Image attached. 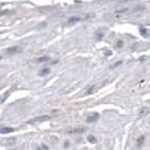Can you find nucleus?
Masks as SVG:
<instances>
[{
  "instance_id": "nucleus-9",
  "label": "nucleus",
  "mask_w": 150,
  "mask_h": 150,
  "mask_svg": "<svg viewBox=\"0 0 150 150\" xmlns=\"http://www.w3.org/2000/svg\"><path fill=\"white\" fill-rule=\"evenodd\" d=\"M88 140L94 143V142H96V138H94V137H92V135H89V137H88Z\"/></svg>"
},
{
  "instance_id": "nucleus-2",
  "label": "nucleus",
  "mask_w": 150,
  "mask_h": 150,
  "mask_svg": "<svg viewBox=\"0 0 150 150\" xmlns=\"http://www.w3.org/2000/svg\"><path fill=\"white\" fill-rule=\"evenodd\" d=\"M98 118H100V114L98 113H95V114H93V115L87 117V123H95Z\"/></svg>"
},
{
  "instance_id": "nucleus-11",
  "label": "nucleus",
  "mask_w": 150,
  "mask_h": 150,
  "mask_svg": "<svg viewBox=\"0 0 150 150\" xmlns=\"http://www.w3.org/2000/svg\"><path fill=\"white\" fill-rule=\"evenodd\" d=\"M5 14H7V11H2V13H0V16H1V15H5Z\"/></svg>"
},
{
  "instance_id": "nucleus-8",
  "label": "nucleus",
  "mask_w": 150,
  "mask_h": 150,
  "mask_svg": "<svg viewBox=\"0 0 150 150\" xmlns=\"http://www.w3.org/2000/svg\"><path fill=\"white\" fill-rule=\"evenodd\" d=\"M49 60V58L48 57H42V58H40V59H37V62H45V61H48Z\"/></svg>"
},
{
  "instance_id": "nucleus-5",
  "label": "nucleus",
  "mask_w": 150,
  "mask_h": 150,
  "mask_svg": "<svg viewBox=\"0 0 150 150\" xmlns=\"http://www.w3.org/2000/svg\"><path fill=\"white\" fill-rule=\"evenodd\" d=\"M10 132H14V129L13 128H1L0 129V133H10Z\"/></svg>"
},
{
  "instance_id": "nucleus-10",
  "label": "nucleus",
  "mask_w": 150,
  "mask_h": 150,
  "mask_svg": "<svg viewBox=\"0 0 150 150\" xmlns=\"http://www.w3.org/2000/svg\"><path fill=\"white\" fill-rule=\"evenodd\" d=\"M121 45H123V42L118 41V43H117V46H121Z\"/></svg>"
},
{
  "instance_id": "nucleus-7",
  "label": "nucleus",
  "mask_w": 150,
  "mask_h": 150,
  "mask_svg": "<svg viewBox=\"0 0 150 150\" xmlns=\"http://www.w3.org/2000/svg\"><path fill=\"white\" fill-rule=\"evenodd\" d=\"M49 72H50V69H49V68H44L43 70H41V71L39 72V75H40V76H44V75H48Z\"/></svg>"
},
{
  "instance_id": "nucleus-6",
  "label": "nucleus",
  "mask_w": 150,
  "mask_h": 150,
  "mask_svg": "<svg viewBox=\"0 0 150 150\" xmlns=\"http://www.w3.org/2000/svg\"><path fill=\"white\" fill-rule=\"evenodd\" d=\"M18 50H19V48H18V46H14V48L8 49V50H7V53H9V54H10V53H11V54H14V53H16Z\"/></svg>"
},
{
  "instance_id": "nucleus-4",
  "label": "nucleus",
  "mask_w": 150,
  "mask_h": 150,
  "mask_svg": "<svg viewBox=\"0 0 150 150\" xmlns=\"http://www.w3.org/2000/svg\"><path fill=\"white\" fill-rule=\"evenodd\" d=\"M80 20H83V18H81V17L74 16V17H71V18H69V19H68V24H74V23H78V22H80Z\"/></svg>"
},
{
  "instance_id": "nucleus-3",
  "label": "nucleus",
  "mask_w": 150,
  "mask_h": 150,
  "mask_svg": "<svg viewBox=\"0 0 150 150\" xmlns=\"http://www.w3.org/2000/svg\"><path fill=\"white\" fill-rule=\"evenodd\" d=\"M149 113H150V109H148V107H141L140 111H139V116L140 117L147 116Z\"/></svg>"
},
{
  "instance_id": "nucleus-12",
  "label": "nucleus",
  "mask_w": 150,
  "mask_h": 150,
  "mask_svg": "<svg viewBox=\"0 0 150 150\" xmlns=\"http://www.w3.org/2000/svg\"><path fill=\"white\" fill-rule=\"evenodd\" d=\"M0 60H2V57H0Z\"/></svg>"
},
{
  "instance_id": "nucleus-1",
  "label": "nucleus",
  "mask_w": 150,
  "mask_h": 150,
  "mask_svg": "<svg viewBox=\"0 0 150 150\" xmlns=\"http://www.w3.org/2000/svg\"><path fill=\"white\" fill-rule=\"evenodd\" d=\"M49 120H50V116H49V115H42V116L34 117L32 120H29L27 123H28V124H36V123H43V122L49 121Z\"/></svg>"
}]
</instances>
